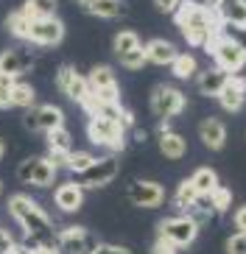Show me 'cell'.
Segmentation results:
<instances>
[{
  "label": "cell",
  "mask_w": 246,
  "mask_h": 254,
  "mask_svg": "<svg viewBox=\"0 0 246 254\" xmlns=\"http://www.w3.org/2000/svg\"><path fill=\"white\" fill-rule=\"evenodd\" d=\"M149 104H151V112L163 120V123H168V120H173L176 115L185 112L187 98L182 95V90H176L171 84H157L154 90H151Z\"/></svg>",
  "instance_id": "8992f818"
},
{
  "label": "cell",
  "mask_w": 246,
  "mask_h": 254,
  "mask_svg": "<svg viewBox=\"0 0 246 254\" xmlns=\"http://www.w3.org/2000/svg\"><path fill=\"white\" fill-rule=\"evenodd\" d=\"M227 254H246V235H232L227 240Z\"/></svg>",
  "instance_id": "8d00e7d4"
},
{
  "label": "cell",
  "mask_w": 246,
  "mask_h": 254,
  "mask_svg": "<svg viewBox=\"0 0 246 254\" xmlns=\"http://www.w3.org/2000/svg\"><path fill=\"white\" fill-rule=\"evenodd\" d=\"M232 224H235V235H246V204H241L232 215Z\"/></svg>",
  "instance_id": "f35d334b"
},
{
  "label": "cell",
  "mask_w": 246,
  "mask_h": 254,
  "mask_svg": "<svg viewBox=\"0 0 246 254\" xmlns=\"http://www.w3.org/2000/svg\"><path fill=\"white\" fill-rule=\"evenodd\" d=\"M118 59H120V64H123L126 70H140L143 64H149V62H146V53H143V48L126 53V56H118Z\"/></svg>",
  "instance_id": "836d02e7"
},
{
  "label": "cell",
  "mask_w": 246,
  "mask_h": 254,
  "mask_svg": "<svg viewBox=\"0 0 246 254\" xmlns=\"http://www.w3.org/2000/svg\"><path fill=\"white\" fill-rule=\"evenodd\" d=\"M173 23L182 31V37L187 39L190 48H204L221 31V20L204 3H196V0H182L179 3V8L173 11Z\"/></svg>",
  "instance_id": "7a4b0ae2"
},
{
  "label": "cell",
  "mask_w": 246,
  "mask_h": 254,
  "mask_svg": "<svg viewBox=\"0 0 246 254\" xmlns=\"http://www.w3.org/2000/svg\"><path fill=\"white\" fill-rule=\"evenodd\" d=\"M6 254H31V246H25V243H11V249H8Z\"/></svg>",
  "instance_id": "f6af8a7d"
},
{
  "label": "cell",
  "mask_w": 246,
  "mask_h": 254,
  "mask_svg": "<svg viewBox=\"0 0 246 254\" xmlns=\"http://www.w3.org/2000/svg\"><path fill=\"white\" fill-rule=\"evenodd\" d=\"M157 238L168 240L176 249H187L199 238V221H193L190 215H173V218H163L157 224Z\"/></svg>",
  "instance_id": "277c9868"
},
{
  "label": "cell",
  "mask_w": 246,
  "mask_h": 254,
  "mask_svg": "<svg viewBox=\"0 0 246 254\" xmlns=\"http://www.w3.org/2000/svg\"><path fill=\"white\" fill-rule=\"evenodd\" d=\"M126 198L134 207L157 209V207L165 204V187L160 185V182H151V179H134L132 185L126 187Z\"/></svg>",
  "instance_id": "8fae6325"
},
{
  "label": "cell",
  "mask_w": 246,
  "mask_h": 254,
  "mask_svg": "<svg viewBox=\"0 0 246 254\" xmlns=\"http://www.w3.org/2000/svg\"><path fill=\"white\" fill-rule=\"evenodd\" d=\"M56 8L59 0H25L20 11L25 14V20H45V17H56Z\"/></svg>",
  "instance_id": "cb8c5ba5"
},
{
  "label": "cell",
  "mask_w": 246,
  "mask_h": 254,
  "mask_svg": "<svg viewBox=\"0 0 246 254\" xmlns=\"http://www.w3.org/2000/svg\"><path fill=\"white\" fill-rule=\"evenodd\" d=\"M73 73H76V67H73V64H62V67L56 70V87H59L62 92L67 90V84H70V78H73Z\"/></svg>",
  "instance_id": "d590c367"
},
{
  "label": "cell",
  "mask_w": 246,
  "mask_h": 254,
  "mask_svg": "<svg viewBox=\"0 0 246 254\" xmlns=\"http://www.w3.org/2000/svg\"><path fill=\"white\" fill-rule=\"evenodd\" d=\"M53 204L62 209V212H79L84 207V190L76 182H65L53 190Z\"/></svg>",
  "instance_id": "2e32d148"
},
{
  "label": "cell",
  "mask_w": 246,
  "mask_h": 254,
  "mask_svg": "<svg viewBox=\"0 0 246 254\" xmlns=\"http://www.w3.org/2000/svg\"><path fill=\"white\" fill-rule=\"evenodd\" d=\"M17 78H8V75H0V109H8L11 106V90H14Z\"/></svg>",
  "instance_id": "e575fe53"
},
{
  "label": "cell",
  "mask_w": 246,
  "mask_h": 254,
  "mask_svg": "<svg viewBox=\"0 0 246 254\" xmlns=\"http://www.w3.org/2000/svg\"><path fill=\"white\" fill-rule=\"evenodd\" d=\"M31 254H62L56 246H34L31 249Z\"/></svg>",
  "instance_id": "bcb514c9"
},
{
  "label": "cell",
  "mask_w": 246,
  "mask_h": 254,
  "mask_svg": "<svg viewBox=\"0 0 246 254\" xmlns=\"http://www.w3.org/2000/svg\"><path fill=\"white\" fill-rule=\"evenodd\" d=\"M112 48H115V56H126V53L143 48V42H140V37H137V31L123 28V31H118V34H115V39H112Z\"/></svg>",
  "instance_id": "d4e9b609"
},
{
  "label": "cell",
  "mask_w": 246,
  "mask_h": 254,
  "mask_svg": "<svg viewBox=\"0 0 246 254\" xmlns=\"http://www.w3.org/2000/svg\"><path fill=\"white\" fill-rule=\"evenodd\" d=\"M227 78H230V75L224 73V70H218V67H207V70H201V73H196V87H199L201 95L218 98V92L224 90Z\"/></svg>",
  "instance_id": "44dd1931"
},
{
  "label": "cell",
  "mask_w": 246,
  "mask_h": 254,
  "mask_svg": "<svg viewBox=\"0 0 246 254\" xmlns=\"http://www.w3.org/2000/svg\"><path fill=\"white\" fill-rule=\"evenodd\" d=\"M196 190L193 187H190V182H179V187H176V193H173V207L179 209V212H190V209H193V201H196Z\"/></svg>",
  "instance_id": "83f0119b"
},
{
  "label": "cell",
  "mask_w": 246,
  "mask_h": 254,
  "mask_svg": "<svg viewBox=\"0 0 246 254\" xmlns=\"http://www.w3.org/2000/svg\"><path fill=\"white\" fill-rule=\"evenodd\" d=\"M11 243H14V238H11L6 229H3V232H0V254H6L8 249H11Z\"/></svg>",
  "instance_id": "ee69618b"
},
{
  "label": "cell",
  "mask_w": 246,
  "mask_h": 254,
  "mask_svg": "<svg viewBox=\"0 0 246 254\" xmlns=\"http://www.w3.org/2000/svg\"><path fill=\"white\" fill-rule=\"evenodd\" d=\"M82 6L87 14L98 17V20H115V17H120L126 11L123 0H84Z\"/></svg>",
  "instance_id": "7402d4cb"
},
{
  "label": "cell",
  "mask_w": 246,
  "mask_h": 254,
  "mask_svg": "<svg viewBox=\"0 0 246 254\" xmlns=\"http://www.w3.org/2000/svg\"><path fill=\"white\" fill-rule=\"evenodd\" d=\"M120 171V159L118 154H109V157H98L95 162L89 165L84 173H79L76 185L82 190H98V187H106Z\"/></svg>",
  "instance_id": "ba28073f"
},
{
  "label": "cell",
  "mask_w": 246,
  "mask_h": 254,
  "mask_svg": "<svg viewBox=\"0 0 246 254\" xmlns=\"http://www.w3.org/2000/svg\"><path fill=\"white\" fill-rule=\"evenodd\" d=\"M8 215L25 232V246H56V229L42 207L25 193L8 195Z\"/></svg>",
  "instance_id": "6da1fadb"
},
{
  "label": "cell",
  "mask_w": 246,
  "mask_h": 254,
  "mask_svg": "<svg viewBox=\"0 0 246 254\" xmlns=\"http://www.w3.org/2000/svg\"><path fill=\"white\" fill-rule=\"evenodd\" d=\"M56 243L65 254H92L98 249V238L84 226H65L62 232H56Z\"/></svg>",
  "instance_id": "30bf717a"
},
{
  "label": "cell",
  "mask_w": 246,
  "mask_h": 254,
  "mask_svg": "<svg viewBox=\"0 0 246 254\" xmlns=\"http://www.w3.org/2000/svg\"><path fill=\"white\" fill-rule=\"evenodd\" d=\"M87 87H89V95L95 98L98 104H106V106H115L120 104V90H118V78H115V70L109 64H95L87 75Z\"/></svg>",
  "instance_id": "5b68a950"
},
{
  "label": "cell",
  "mask_w": 246,
  "mask_h": 254,
  "mask_svg": "<svg viewBox=\"0 0 246 254\" xmlns=\"http://www.w3.org/2000/svg\"><path fill=\"white\" fill-rule=\"evenodd\" d=\"M3 157H6V142H3V137H0V162H3Z\"/></svg>",
  "instance_id": "c3c4849f"
},
{
  "label": "cell",
  "mask_w": 246,
  "mask_h": 254,
  "mask_svg": "<svg viewBox=\"0 0 246 254\" xmlns=\"http://www.w3.org/2000/svg\"><path fill=\"white\" fill-rule=\"evenodd\" d=\"M221 31H224L230 39H235V42H238V45L246 51V28H224V25H221Z\"/></svg>",
  "instance_id": "ab89813d"
},
{
  "label": "cell",
  "mask_w": 246,
  "mask_h": 254,
  "mask_svg": "<svg viewBox=\"0 0 246 254\" xmlns=\"http://www.w3.org/2000/svg\"><path fill=\"white\" fill-rule=\"evenodd\" d=\"M76 3H84V0H76Z\"/></svg>",
  "instance_id": "f907efd6"
},
{
  "label": "cell",
  "mask_w": 246,
  "mask_h": 254,
  "mask_svg": "<svg viewBox=\"0 0 246 254\" xmlns=\"http://www.w3.org/2000/svg\"><path fill=\"white\" fill-rule=\"evenodd\" d=\"M143 53H146V62L149 64H160V67L171 64L179 56L176 45H173L171 39H151L149 45H143Z\"/></svg>",
  "instance_id": "ac0fdd59"
},
{
  "label": "cell",
  "mask_w": 246,
  "mask_h": 254,
  "mask_svg": "<svg viewBox=\"0 0 246 254\" xmlns=\"http://www.w3.org/2000/svg\"><path fill=\"white\" fill-rule=\"evenodd\" d=\"M0 195H3V182H0Z\"/></svg>",
  "instance_id": "681fc988"
},
{
  "label": "cell",
  "mask_w": 246,
  "mask_h": 254,
  "mask_svg": "<svg viewBox=\"0 0 246 254\" xmlns=\"http://www.w3.org/2000/svg\"><path fill=\"white\" fill-rule=\"evenodd\" d=\"M204 51L213 56L216 67L224 70L227 75H241V70L246 67V51L235 42V39L227 37L224 31H218L216 37L210 39L207 45H204Z\"/></svg>",
  "instance_id": "3957f363"
},
{
  "label": "cell",
  "mask_w": 246,
  "mask_h": 254,
  "mask_svg": "<svg viewBox=\"0 0 246 254\" xmlns=\"http://www.w3.org/2000/svg\"><path fill=\"white\" fill-rule=\"evenodd\" d=\"M31 64H34V51L31 48H8V51L0 53V75H8V78H20L22 73H28Z\"/></svg>",
  "instance_id": "5bb4252c"
},
{
  "label": "cell",
  "mask_w": 246,
  "mask_h": 254,
  "mask_svg": "<svg viewBox=\"0 0 246 254\" xmlns=\"http://www.w3.org/2000/svg\"><path fill=\"white\" fill-rule=\"evenodd\" d=\"M204 6H207L210 11H213V14H216V11H218V6H221V0H207V3H204Z\"/></svg>",
  "instance_id": "7dc6e473"
},
{
  "label": "cell",
  "mask_w": 246,
  "mask_h": 254,
  "mask_svg": "<svg viewBox=\"0 0 246 254\" xmlns=\"http://www.w3.org/2000/svg\"><path fill=\"white\" fill-rule=\"evenodd\" d=\"M92 254H132V252H129V249H123V246H112V243H104V246L98 243V249Z\"/></svg>",
  "instance_id": "b9f144b4"
},
{
  "label": "cell",
  "mask_w": 246,
  "mask_h": 254,
  "mask_svg": "<svg viewBox=\"0 0 246 254\" xmlns=\"http://www.w3.org/2000/svg\"><path fill=\"white\" fill-rule=\"evenodd\" d=\"M65 23L59 17H45V20H31L28 31H25V42H34V45L42 48H56L65 39Z\"/></svg>",
  "instance_id": "9c48e42d"
},
{
  "label": "cell",
  "mask_w": 246,
  "mask_h": 254,
  "mask_svg": "<svg viewBox=\"0 0 246 254\" xmlns=\"http://www.w3.org/2000/svg\"><path fill=\"white\" fill-rule=\"evenodd\" d=\"M187 182H190V187H193L199 195H210L218 187V173L213 171V168H207V165H201V168H196V171L190 173Z\"/></svg>",
  "instance_id": "603a6c76"
},
{
  "label": "cell",
  "mask_w": 246,
  "mask_h": 254,
  "mask_svg": "<svg viewBox=\"0 0 246 254\" xmlns=\"http://www.w3.org/2000/svg\"><path fill=\"white\" fill-rule=\"evenodd\" d=\"M218 104L227 112H241L246 104V75H230L224 90L218 92Z\"/></svg>",
  "instance_id": "9a60e30c"
},
{
  "label": "cell",
  "mask_w": 246,
  "mask_h": 254,
  "mask_svg": "<svg viewBox=\"0 0 246 254\" xmlns=\"http://www.w3.org/2000/svg\"><path fill=\"white\" fill-rule=\"evenodd\" d=\"M28 23H31V20H25V14H22L20 8H17V11H11V14H6V31H8V34H14L17 39H25Z\"/></svg>",
  "instance_id": "1f68e13d"
},
{
  "label": "cell",
  "mask_w": 246,
  "mask_h": 254,
  "mask_svg": "<svg viewBox=\"0 0 246 254\" xmlns=\"http://www.w3.org/2000/svg\"><path fill=\"white\" fill-rule=\"evenodd\" d=\"M199 140L207 145L210 151H221L227 145V126L218 118H204L199 123Z\"/></svg>",
  "instance_id": "e0dca14e"
},
{
  "label": "cell",
  "mask_w": 246,
  "mask_h": 254,
  "mask_svg": "<svg viewBox=\"0 0 246 254\" xmlns=\"http://www.w3.org/2000/svg\"><path fill=\"white\" fill-rule=\"evenodd\" d=\"M0 232H3V229H0Z\"/></svg>",
  "instance_id": "816d5d0a"
},
{
  "label": "cell",
  "mask_w": 246,
  "mask_h": 254,
  "mask_svg": "<svg viewBox=\"0 0 246 254\" xmlns=\"http://www.w3.org/2000/svg\"><path fill=\"white\" fill-rule=\"evenodd\" d=\"M216 17L224 28H246V0H221Z\"/></svg>",
  "instance_id": "d6986e66"
},
{
  "label": "cell",
  "mask_w": 246,
  "mask_h": 254,
  "mask_svg": "<svg viewBox=\"0 0 246 254\" xmlns=\"http://www.w3.org/2000/svg\"><path fill=\"white\" fill-rule=\"evenodd\" d=\"M87 137H89V142L112 148L115 154L123 151V145H126V128L120 126L118 120H109V118H89Z\"/></svg>",
  "instance_id": "52a82bcc"
},
{
  "label": "cell",
  "mask_w": 246,
  "mask_h": 254,
  "mask_svg": "<svg viewBox=\"0 0 246 254\" xmlns=\"http://www.w3.org/2000/svg\"><path fill=\"white\" fill-rule=\"evenodd\" d=\"M160 151H163L165 159H182L187 154V142L179 131H173L168 123H163V128H160Z\"/></svg>",
  "instance_id": "ffe728a7"
},
{
  "label": "cell",
  "mask_w": 246,
  "mask_h": 254,
  "mask_svg": "<svg viewBox=\"0 0 246 254\" xmlns=\"http://www.w3.org/2000/svg\"><path fill=\"white\" fill-rule=\"evenodd\" d=\"M34 101H37L34 87L25 84V81H14V90H11V106H17V109H31Z\"/></svg>",
  "instance_id": "4316f807"
},
{
  "label": "cell",
  "mask_w": 246,
  "mask_h": 254,
  "mask_svg": "<svg viewBox=\"0 0 246 254\" xmlns=\"http://www.w3.org/2000/svg\"><path fill=\"white\" fill-rule=\"evenodd\" d=\"M45 140H48V151H62V154H70V148H73V137H70V131H67L65 126L48 131V134H45Z\"/></svg>",
  "instance_id": "f1b7e54d"
},
{
  "label": "cell",
  "mask_w": 246,
  "mask_h": 254,
  "mask_svg": "<svg viewBox=\"0 0 246 254\" xmlns=\"http://www.w3.org/2000/svg\"><path fill=\"white\" fill-rule=\"evenodd\" d=\"M95 154H89V151H70V154H67V171L70 173H76V176H79V173H84L89 168V165L95 162Z\"/></svg>",
  "instance_id": "4dcf8cb0"
},
{
  "label": "cell",
  "mask_w": 246,
  "mask_h": 254,
  "mask_svg": "<svg viewBox=\"0 0 246 254\" xmlns=\"http://www.w3.org/2000/svg\"><path fill=\"white\" fill-rule=\"evenodd\" d=\"M171 70L176 78H193L196 73H199V62H196V56H190V53H179L176 59L171 62Z\"/></svg>",
  "instance_id": "484cf974"
},
{
  "label": "cell",
  "mask_w": 246,
  "mask_h": 254,
  "mask_svg": "<svg viewBox=\"0 0 246 254\" xmlns=\"http://www.w3.org/2000/svg\"><path fill=\"white\" fill-rule=\"evenodd\" d=\"M17 179L31 187H51L56 182V171L48 165L45 157H28L17 165Z\"/></svg>",
  "instance_id": "4fadbf2b"
},
{
  "label": "cell",
  "mask_w": 246,
  "mask_h": 254,
  "mask_svg": "<svg viewBox=\"0 0 246 254\" xmlns=\"http://www.w3.org/2000/svg\"><path fill=\"white\" fill-rule=\"evenodd\" d=\"M176 252H179L176 246H171L168 240H160V238H157L154 246H151V254H176Z\"/></svg>",
  "instance_id": "60d3db41"
},
{
  "label": "cell",
  "mask_w": 246,
  "mask_h": 254,
  "mask_svg": "<svg viewBox=\"0 0 246 254\" xmlns=\"http://www.w3.org/2000/svg\"><path fill=\"white\" fill-rule=\"evenodd\" d=\"M179 3H182V0H154V6L160 8V11H165V14H173L179 8Z\"/></svg>",
  "instance_id": "7bdbcfd3"
},
{
  "label": "cell",
  "mask_w": 246,
  "mask_h": 254,
  "mask_svg": "<svg viewBox=\"0 0 246 254\" xmlns=\"http://www.w3.org/2000/svg\"><path fill=\"white\" fill-rule=\"evenodd\" d=\"M210 204H213V209H216V215H218V212H227L230 204H232V190H230V187L218 185L216 190L210 193Z\"/></svg>",
  "instance_id": "d6a6232c"
},
{
  "label": "cell",
  "mask_w": 246,
  "mask_h": 254,
  "mask_svg": "<svg viewBox=\"0 0 246 254\" xmlns=\"http://www.w3.org/2000/svg\"><path fill=\"white\" fill-rule=\"evenodd\" d=\"M65 95L73 101V104H84L89 98V87H87V78H84L79 70L73 73V78H70V84H67V90H65Z\"/></svg>",
  "instance_id": "f546056e"
},
{
  "label": "cell",
  "mask_w": 246,
  "mask_h": 254,
  "mask_svg": "<svg viewBox=\"0 0 246 254\" xmlns=\"http://www.w3.org/2000/svg\"><path fill=\"white\" fill-rule=\"evenodd\" d=\"M45 159H48V165H51L56 173H59L62 168L67 171V154H62V151H48V157Z\"/></svg>",
  "instance_id": "74e56055"
},
{
  "label": "cell",
  "mask_w": 246,
  "mask_h": 254,
  "mask_svg": "<svg viewBox=\"0 0 246 254\" xmlns=\"http://www.w3.org/2000/svg\"><path fill=\"white\" fill-rule=\"evenodd\" d=\"M22 126L28 131H53V128L65 126V112H62L56 104H42V106H31V112H25L22 118Z\"/></svg>",
  "instance_id": "7c38bea8"
}]
</instances>
